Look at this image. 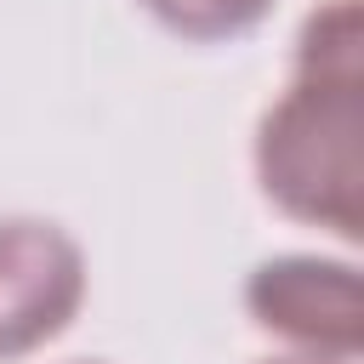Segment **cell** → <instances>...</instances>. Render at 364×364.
<instances>
[{"mask_svg": "<svg viewBox=\"0 0 364 364\" xmlns=\"http://www.w3.org/2000/svg\"><path fill=\"white\" fill-rule=\"evenodd\" d=\"M245 307H250L256 330L279 336L301 358L353 364L364 347V296H358L353 262L267 256L245 284Z\"/></svg>", "mask_w": 364, "mask_h": 364, "instance_id": "2", "label": "cell"}, {"mask_svg": "<svg viewBox=\"0 0 364 364\" xmlns=\"http://www.w3.org/2000/svg\"><path fill=\"white\" fill-rule=\"evenodd\" d=\"M85 301V250L40 216L0 222V364L57 341Z\"/></svg>", "mask_w": 364, "mask_h": 364, "instance_id": "3", "label": "cell"}, {"mask_svg": "<svg viewBox=\"0 0 364 364\" xmlns=\"http://www.w3.org/2000/svg\"><path fill=\"white\" fill-rule=\"evenodd\" d=\"M267 364H330V358H301V353H290V358H267Z\"/></svg>", "mask_w": 364, "mask_h": 364, "instance_id": "5", "label": "cell"}, {"mask_svg": "<svg viewBox=\"0 0 364 364\" xmlns=\"http://www.w3.org/2000/svg\"><path fill=\"white\" fill-rule=\"evenodd\" d=\"M171 34H182V40H199V46H216V40H239V34H250L267 11H273V0H142Z\"/></svg>", "mask_w": 364, "mask_h": 364, "instance_id": "4", "label": "cell"}, {"mask_svg": "<svg viewBox=\"0 0 364 364\" xmlns=\"http://www.w3.org/2000/svg\"><path fill=\"white\" fill-rule=\"evenodd\" d=\"M262 193L307 228L358 239L364 222V11L330 0L301 23L296 80L256 125Z\"/></svg>", "mask_w": 364, "mask_h": 364, "instance_id": "1", "label": "cell"}]
</instances>
